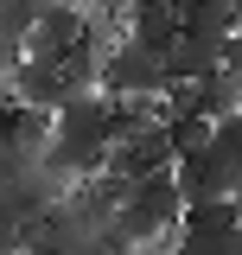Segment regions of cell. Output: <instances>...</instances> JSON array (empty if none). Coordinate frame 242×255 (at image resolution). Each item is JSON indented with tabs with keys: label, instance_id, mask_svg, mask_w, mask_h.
<instances>
[{
	"label": "cell",
	"instance_id": "52a82bcc",
	"mask_svg": "<svg viewBox=\"0 0 242 255\" xmlns=\"http://www.w3.org/2000/svg\"><path fill=\"white\" fill-rule=\"evenodd\" d=\"M179 13H172V6H147V13H127V38H134V45H147V51H159V58H166V51H172V45H179Z\"/></svg>",
	"mask_w": 242,
	"mask_h": 255
},
{
	"label": "cell",
	"instance_id": "ba28073f",
	"mask_svg": "<svg viewBox=\"0 0 242 255\" xmlns=\"http://www.w3.org/2000/svg\"><path fill=\"white\" fill-rule=\"evenodd\" d=\"M166 128H172V147H179V159L217 140V122H204L198 109H172V115H166Z\"/></svg>",
	"mask_w": 242,
	"mask_h": 255
},
{
	"label": "cell",
	"instance_id": "7a4b0ae2",
	"mask_svg": "<svg viewBox=\"0 0 242 255\" xmlns=\"http://www.w3.org/2000/svg\"><path fill=\"white\" fill-rule=\"evenodd\" d=\"M58 134L64 140H96V147H115V96L109 90H83L58 109Z\"/></svg>",
	"mask_w": 242,
	"mask_h": 255
},
{
	"label": "cell",
	"instance_id": "277c9868",
	"mask_svg": "<svg viewBox=\"0 0 242 255\" xmlns=\"http://www.w3.org/2000/svg\"><path fill=\"white\" fill-rule=\"evenodd\" d=\"M166 70H172V83H198V77H217V70H223V38H198V32H179V45L166 51Z\"/></svg>",
	"mask_w": 242,
	"mask_h": 255
},
{
	"label": "cell",
	"instance_id": "9c48e42d",
	"mask_svg": "<svg viewBox=\"0 0 242 255\" xmlns=\"http://www.w3.org/2000/svg\"><path fill=\"white\" fill-rule=\"evenodd\" d=\"M51 0H0V38H32Z\"/></svg>",
	"mask_w": 242,
	"mask_h": 255
},
{
	"label": "cell",
	"instance_id": "30bf717a",
	"mask_svg": "<svg viewBox=\"0 0 242 255\" xmlns=\"http://www.w3.org/2000/svg\"><path fill=\"white\" fill-rule=\"evenodd\" d=\"M83 6H90V13H121V19L134 13V0H83Z\"/></svg>",
	"mask_w": 242,
	"mask_h": 255
},
{
	"label": "cell",
	"instance_id": "3957f363",
	"mask_svg": "<svg viewBox=\"0 0 242 255\" xmlns=\"http://www.w3.org/2000/svg\"><path fill=\"white\" fill-rule=\"evenodd\" d=\"M6 90H13V102H19V109H51V115L70 102L64 70H58V64H45V58H26L13 77H6Z\"/></svg>",
	"mask_w": 242,
	"mask_h": 255
},
{
	"label": "cell",
	"instance_id": "8992f818",
	"mask_svg": "<svg viewBox=\"0 0 242 255\" xmlns=\"http://www.w3.org/2000/svg\"><path fill=\"white\" fill-rule=\"evenodd\" d=\"M236 6L242 0H172L179 26L198 32V38H230V32H236Z\"/></svg>",
	"mask_w": 242,
	"mask_h": 255
},
{
	"label": "cell",
	"instance_id": "5b68a950",
	"mask_svg": "<svg viewBox=\"0 0 242 255\" xmlns=\"http://www.w3.org/2000/svg\"><path fill=\"white\" fill-rule=\"evenodd\" d=\"M58 140V115L51 109H6V153H45Z\"/></svg>",
	"mask_w": 242,
	"mask_h": 255
},
{
	"label": "cell",
	"instance_id": "6da1fadb",
	"mask_svg": "<svg viewBox=\"0 0 242 255\" xmlns=\"http://www.w3.org/2000/svg\"><path fill=\"white\" fill-rule=\"evenodd\" d=\"M102 90H109V96H166V90H172V70H166L159 51H147V45L127 38L121 51L102 58Z\"/></svg>",
	"mask_w": 242,
	"mask_h": 255
}]
</instances>
